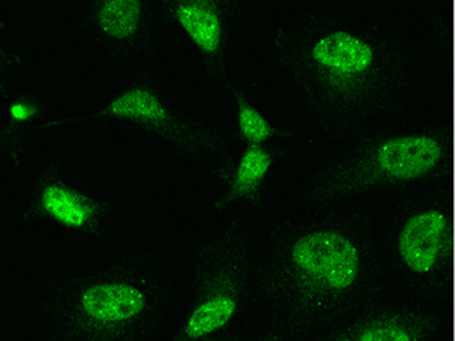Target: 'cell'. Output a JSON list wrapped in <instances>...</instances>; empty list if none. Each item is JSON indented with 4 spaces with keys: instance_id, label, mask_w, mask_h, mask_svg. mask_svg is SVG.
I'll return each instance as SVG.
<instances>
[{
    "instance_id": "1",
    "label": "cell",
    "mask_w": 455,
    "mask_h": 341,
    "mask_svg": "<svg viewBox=\"0 0 455 341\" xmlns=\"http://www.w3.org/2000/svg\"><path fill=\"white\" fill-rule=\"evenodd\" d=\"M274 55L328 150L413 123L419 68L435 57L331 4L307 5L275 28Z\"/></svg>"
},
{
    "instance_id": "2",
    "label": "cell",
    "mask_w": 455,
    "mask_h": 341,
    "mask_svg": "<svg viewBox=\"0 0 455 341\" xmlns=\"http://www.w3.org/2000/svg\"><path fill=\"white\" fill-rule=\"evenodd\" d=\"M254 267L255 305L295 341L387 295L394 272L383 212L368 203L325 211L264 214Z\"/></svg>"
},
{
    "instance_id": "3",
    "label": "cell",
    "mask_w": 455,
    "mask_h": 341,
    "mask_svg": "<svg viewBox=\"0 0 455 341\" xmlns=\"http://www.w3.org/2000/svg\"><path fill=\"white\" fill-rule=\"evenodd\" d=\"M178 284L166 255L122 250L83 274H47L36 289V341H167Z\"/></svg>"
},
{
    "instance_id": "4",
    "label": "cell",
    "mask_w": 455,
    "mask_h": 341,
    "mask_svg": "<svg viewBox=\"0 0 455 341\" xmlns=\"http://www.w3.org/2000/svg\"><path fill=\"white\" fill-rule=\"evenodd\" d=\"M452 120L435 115L334 147L296 193L298 211H325L395 196L455 171Z\"/></svg>"
},
{
    "instance_id": "5",
    "label": "cell",
    "mask_w": 455,
    "mask_h": 341,
    "mask_svg": "<svg viewBox=\"0 0 455 341\" xmlns=\"http://www.w3.org/2000/svg\"><path fill=\"white\" fill-rule=\"evenodd\" d=\"M94 124H124L140 132L166 164L216 163L229 154V126L205 122L187 113L160 76V70L124 73V83L104 104L81 113L55 117L47 132Z\"/></svg>"
},
{
    "instance_id": "6",
    "label": "cell",
    "mask_w": 455,
    "mask_h": 341,
    "mask_svg": "<svg viewBox=\"0 0 455 341\" xmlns=\"http://www.w3.org/2000/svg\"><path fill=\"white\" fill-rule=\"evenodd\" d=\"M428 182L390 197L383 212L387 261L410 297L450 306L455 295V201L451 182Z\"/></svg>"
},
{
    "instance_id": "7",
    "label": "cell",
    "mask_w": 455,
    "mask_h": 341,
    "mask_svg": "<svg viewBox=\"0 0 455 341\" xmlns=\"http://www.w3.org/2000/svg\"><path fill=\"white\" fill-rule=\"evenodd\" d=\"M257 244L254 218L243 214L195 244L188 297L167 341H212L248 317L255 306Z\"/></svg>"
},
{
    "instance_id": "8",
    "label": "cell",
    "mask_w": 455,
    "mask_h": 341,
    "mask_svg": "<svg viewBox=\"0 0 455 341\" xmlns=\"http://www.w3.org/2000/svg\"><path fill=\"white\" fill-rule=\"evenodd\" d=\"M135 201L122 193H96L73 181L55 163L43 164L16 212L0 226H53L87 248H104Z\"/></svg>"
},
{
    "instance_id": "9",
    "label": "cell",
    "mask_w": 455,
    "mask_h": 341,
    "mask_svg": "<svg viewBox=\"0 0 455 341\" xmlns=\"http://www.w3.org/2000/svg\"><path fill=\"white\" fill-rule=\"evenodd\" d=\"M161 23L156 0H92L76 8L68 34L119 64L124 73L160 70Z\"/></svg>"
},
{
    "instance_id": "10",
    "label": "cell",
    "mask_w": 455,
    "mask_h": 341,
    "mask_svg": "<svg viewBox=\"0 0 455 341\" xmlns=\"http://www.w3.org/2000/svg\"><path fill=\"white\" fill-rule=\"evenodd\" d=\"M450 306L383 296L310 341H451Z\"/></svg>"
},
{
    "instance_id": "11",
    "label": "cell",
    "mask_w": 455,
    "mask_h": 341,
    "mask_svg": "<svg viewBox=\"0 0 455 341\" xmlns=\"http://www.w3.org/2000/svg\"><path fill=\"white\" fill-rule=\"evenodd\" d=\"M161 17L192 44L202 70L212 83L227 90L233 78L228 47L251 11L240 0H161Z\"/></svg>"
},
{
    "instance_id": "12",
    "label": "cell",
    "mask_w": 455,
    "mask_h": 341,
    "mask_svg": "<svg viewBox=\"0 0 455 341\" xmlns=\"http://www.w3.org/2000/svg\"><path fill=\"white\" fill-rule=\"evenodd\" d=\"M284 156L285 145L244 146L235 155L228 154L210 164L216 193L208 211L218 218L242 208L267 212L270 190Z\"/></svg>"
},
{
    "instance_id": "13",
    "label": "cell",
    "mask_w": 455,
    "mask_h": 341,
    "mask_svg": "<svg viewBox=\"0 0 455 341\" xmlns=\"http://www.w3.org/2000/svg\"><path fill=\"white\" fill-rule=\"evenodd\" d=\"M52 102L40 83H31L12 90L2 104L0 115V160L20 173L32 137L52 120Z\"/></svg>"
},
{
    "instance_id": "14",
    "label": "cell",
    "mask_w": 455,
    "mask_h": 341,
    "mask_svg": "<svg viewBox=\"0 0 455 341\" xmlns=\"http://www.w3.org/2000/svg\"><path fill=\"white\" fill-rule=\"evenodd\" d=\"M225 91L234 108L233 124L229 126L231 137L242 147L285 145V141L295 139V131L281 123L254 90L233 79Z\"/></svg>"
},
{
    "instance_id": "15",
    "label": "cell",
    "mask_w": 455,
    "mask_h": 341,
    "mask_svg": "<svg viewBox=\"0 0 455 341\" xmlns=\"http://www.w3.org/2000/svg\"><path fill=\"white\" fill-rule=\"evenodd\" d=\"M212 341H295L287 332L283 331L280 326L274 321L263 319V321H238L229 329L222 332Z\"/></svg>"
},
{
    "instance_id": "16",
    "label": "cell",
    "mask_w": 455,
    "mask_h": 341,
    "mask_svg": "<svg viewBox=\"0 0 455 341\" xmlns=\"http://www.w3.org/2000/svg\"><path fill=\"white\" fill-rule=\"evenodd\" d=\"M29 70L28 59L17 47L10 29L0 21V76L6 79H21Z\"/></svg>"
},
{
    "instance_id": "17",
    "label": "cell",
    "mask_w": 455,
    "mask_h": 341,
    "mask_svg": "<svg viewBox=\"0 0 455 341\" xmlns=\"http://www.w3.org/2000/svg\"><path fill=\"white\" fill-rule=\"evenodd\" d=\"M10 79L0 76V105L4 104V100L8 98V94L11 93Z\"/></svg>"
},
{
    "instance_id": "18",
    "label": "cell",
    "mask_w": 455,
    "mask_h": 341,
    "mask_svg": "<svg viewBox=\"0 0 455 341\" xmlns=\"http://www.w3.org/2000/svg\"><path fill=\"white\" fill-rule=\"evenodd\" d=\"M4 269V258H2V255H0V270Z\"/></svg>"
}]
</instances>
